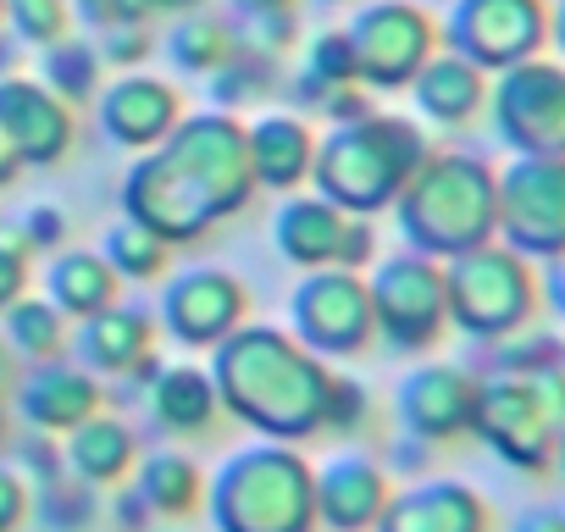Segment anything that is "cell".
I'll return each mask as SVG.
<instances>
[{
  "instance_id": "obj_26",
  "label": "cell",
  "mask_w": 565,
  "mask_h": 532,
  "mask_svg": "<svg viewBox=\"0 0 565 532\" xmlns=\"http://www.w3.org/2000/svg\"><path fill=\"white\" fill-rule=\"evenodd\" d=\"M134 455H139V438H134V427L122 422V416H84L73 433H67V444H62V460H67V471L78 477V482H122L128 477V466H134Z\"/></svg>"
},
{
  "instance_id": "obj_54",
  "label": "cell",
  "mask_w": 565,
  "mask_h": 532,
  "mask_svg": "<svg viewBox=\"0 0 565 532\" xmlns=\"http://www.w3.org/2000/svg\"><path fill=\"white\" fill-rule=\"evenodd\" d=\"M233 7H238V18H244V12H289L295 0H233Z\"/></svg>"
},
{
  "instance_id": "obj_40",
  "label": "cell",
  "mask_w": 565,
  "mask_h": 532,
  "mask_svg": "<svg viewBox=\"0 0 565 532\" xmlns=\"http://www.w3.org/2000/svg\"><path fill=\"white\" fill-rule=\"evenodd\" d=\"M29 244H23V233H0V311H7L12 300H23L29 295Z\"/></svg>"
},
{
  "instance_id": "obj_1",
  "label": "cell",
  "mask_w": 565,
  "mask_h": 532,
  "mask_svg": "<svg viewBox=\"0 0 565 532\" xmlns=\"http://www.w3.org/2000/svg\"><path fill=\"white\" fill-rule=\"evenodd\" d=\"M249 156L244 128L227 111L189 117L172 128L122 183V211L156 227L167 244H194L216 216H233L249 200Z\"/></svg>"
},
{
  "instance_id": "obj_4",
  "label": "cell",
  "mask_w": 565,
  "mask_h": 532,
  "mask_svg": "<svg viewBox=\"0 0 565 532\" xmlns=\"http://www.w3.org/2000/svg\"><path fill=\"white\" fill-rule=\"evenodd\" d=\"M433 139L411 123V117H361V123H333L328 139H317V161H311V183L322 200H333L339 211H383L394 205V194L411 183V172L427 161Z\"/></svg>"
},
{
  "instance_id": "obj_35",
  "label": "cell",
  "mask_w": 565,
  "mask_h": 532,
  "mask_svg": "<svg viewBox=\"0 0 565 532\" xmlns=\"http://www.w3.org/2000/svg\"><path fill=\"white\" fill-rule=\"evenodd\" d=\"M7 23L18 29V40L23 45H56L62 34H67V23H73V7L67 0H7Z\"/></svg>"
},
{
  "instance_id": "obj_8",
  "label": "cell",
  "mask_w": 565,
  "mask_h": 532,
  "mask_svg": "<svg viewBox=\"0 0 565 532\" xmlns=\"http://www.w3.org/2000/svg\"><path fill=\"white\" fill-rule=\"evenodd\" d=\"M372 295V322L383 333L388 350L399 355H422L444 339L449 328V306H444V266L422 249L388 255L377 273L366 278Z\"/></svg>"
},
{
  "instance_id": "obj_28",
  "label": "cell",
  "mask_w": 565,
  "mask_h": 532,
  "mask_svg": "<svg viewBox=\"0 0 565 532\" xmlns=\"http://www.w3.org/2000/svg\"><path fill=\"white\" fill-rule=\"evenodd\" d=\"M134 488L145 493V504H150L156 515H189V510L200 504L205 477H200V466H194L183 449H156V455L139 460Z\"/></svg>"
},
{
  "instance_id": "obj_20",
  "label": "cell",
  "mask_w": 565,
  "mask_h": 532,
  "mask_svg": "<svg viewBox=\"0 0 565 532\" xmlns=\"http://www.w3.org/2000/svg\"><path fill=\"white\" fill-rule=\"evenodd\" d=\"M100 123L117 145L128 150H150L172 134L178 123V89L150 78V73H122L117 84L100 89Z\"/></svg>"
},
{
  "instance_id": "obj_45",
  "label": "cell",
  "mask_w": 565,
  "mask_h": 532,
  "mask_svg": "<svg viewBox=\"0 0 565 532\" xmlns=\"http://www.w3.org/2000/svg\"><path fill=\"white\" fill-rule=\"evenodd\" d=\"M18 471H23V477H40V488H45V482H56V477L67 471V460H62V449L40 433V438H29V444L18 449Z\"/></svg>"
},
{
  "instance_id": "obj_21",
  "label": "cell",
  "mask_w": 565,
  "mask_h": 532,
  "mask_svg": "<svg viewBox=\"0 0 565 532\" xmlns=\"http://www.w3.org/2000/svg\"><path fill=\"white\" fill-rule=\"evenodd\" d=\"M244 156H249V178L260 189H277L289 194L311 178V161H317V134L311 123L289 117V111H260L249 128H244Z\"/></svg>"
},
{
  "instance_id": "obj_9",
  "label": "cell",
  "mask_w": 565,
  "mask_h": 532,
  "mask_svg": "<svg viewBox=\"0 0 565 532\" xmlns=\"http://www.w3.org/2000/svg\"><path fill=\"white\" fill-rule=\"evenodd\" d=\"M493 233L526 260L565 255V156H515L499 172Z\"/></svg>"
},
{
  "instance_id": "obj_59",
  "label": "cell",
  "mask_w": 565,
  "mask_h": 532,
  "mask_svg": "<svg viewBox=\"0 0 565 532\" xmlns=\"http://www.w3.org/2000/svg\"><path fill=\"white\" fill-rule=\"evenodd\" d=\"M7 62H12V56H7V45H0V67H7Z\"/></svg>"
},
{
  "instance_id": "obj_29",
  "label": "cell",
  "mask_w": 565,
  "mask_h": 532,
  "mask_svg": "<svg viewBox=\"0 0 565 532\" xmlns=\"http://www.w3.org/2000/svg\"><path fill=\"white\" fill-rule=\"evenodd\" d=\"M100 45H89V40H56V45H45V56H40V73H45V89H56L67 106H89L95 95H100Z\"/></svg>"
},
{
  "instance_id": "obj_34",
  "label": "cell",
  "mask_w": 565,
  "mask_h": 532,
  "mask_svg": "<svg viewBox=\"0 0 565 532\" xmlns=\"http://www.w3.org/2000/svg\"><path fill=\"white\" fill-rule=\"evenodd\" d=\"M559 344H565V339H554V333H543V328L526 322L521 333L493 339L488 372H543V366H559Z\"/></svg>"
},
{
  "instance_id": "obj_41",
  "label": "cell",
  "mask_w": 565,
  "mask_h": 532,
  "mask_svg": "<svg viewBox=\"0 0 565 532\" xmlns=\"http://www.w3.org/2000/svg\"><path fill=\"white\" fill-rule=\"evenodd\" d=\"M372 255H377V227L350 211V216H344V233H339V260H333V266H344V273H361V266H372Z\"/></svg>"
},
{
  "instance_id": "obj_33",
  "label": "cell",
  "mask_w": 565,
  "mask_h": 532,
  "mask_svg": "<svg viewBox=\"0 0 565 532\" xmlns=\"http://www.w3.org/2000/svg\"><path fill=\"white\" fill-rule=\"evenodd\" d=\"M205 78H211V100H222V106H244L255 89L266 95V84H271V56L238 45V51H233L216 73H205Z\"/></svg>"
},
{
  "instance_id": "obj_24",
  "label": "cell",
  "mask_w": 565,
  "mask_h": 532,
  "mask_svg": "<svg viewBox=\"0 0 565 532\" xmlns=\"http://www.w3.org/2000/svg\"><path fill=\"white\" fill-rule=\"evenodd\" d=\"M344 216L333 200L322 194H295V200H282L277 222H271V238L277 249L289 255L295 266H306V273H317V266H333L339 260V233H344Z\"/></svg>"
},
{
  "instance_id": "obj_52",
  "label": "cell",
  "mask_w": 565,
  "mask_h": 532,
  "mask_svg": "<svg viewBox=\"0 0 565 532\" xmlns=\"http://www.w3.org/2000/svg\"><path fill=\"white\" fill-rule=\"evenodd\" d=\"M18 172H23V156H18V145L7 139V128H0V189L18 183Z\"/></svg>"
},
{
  "instance_id": "obj_51",
  "label": "cell",
  "mask_w": 565,
  "mask_h": 532,
  "mask_svg": "<svg viewBox=\"0 0 565 532\" xmlns=\"http://www.w3.org/2000/svg\"><path fill=\"white\" fill-rule=\"evenodd\" d=\"M328 89H333V84H322V78H317L311 67H306V73L295 78V100H300L306 111H322V100H328Z\"/></svg>"
},
{
  "instance_id": "obj_30",
  "label": "cell",
  "mask_w": 565,
  "mask_h": 532,
  "mask_svg": "<svg viewBox=\"0 0 565 532\" xmlns=\"http://www.w3.org/2000/svg\"><path fill=\"white\" fill-rule=\"evenodd\" d=\"M7 344H12V355H29V361H56L62 350H67V317L51 306V300H12L7 311Z\"/></svg>"
},
{
  "instance_id": "obj_38",
  "label": "cell",
  "mask_w": 565,
  "mask_h": 532,
  "mask_svg": "<svg viewBox=\"0 0 565 532\" xmlns=\"http://www.w3.org/2000/svg\"><path fill=\"white\" fill-rule=\"evenodd\" d=\"M322 84H361L355 78V51H350V34L344 29H328L311 40V62H306Z\"/></svg>"
},
{
  "instance_id": "obj_7",
  "label": "cell",
  "mask_w": 565,
  "mask_h": 532,
  "mask_svg": "<svg viewBox=\"0 0 565 532\" xmlns=\"http://www.w3.org/2000/svg\"><path fill=\"white\" fill-rule=\"evenodd\" d=\"M444 306H449V322L466 339H477V344L510 339L537 311V273H532L526 255H515L510 244L488 238L477 249L449 255V266H444Z\"/></svg>"
},
{
  "instance_id": "obj_61",
  "label": "cell",
  "mask_w": 565,
  "mask_h": 532,
  "mask_svg": "<svg viewBox=\"0 0 565 532\" xmlns=\"http://www.w3.org/2000/svg\"><path fill=\"white\" fill-rule=\"evenodd\" d=\"M559 372H565V344H559Z\"/></svg>"
},
{
  "instance_id": "obj_36",
  "label": "cell",
  "mask_w": 565,
  "mask_h": 532,
  "mask_svg": "<svg viewBox=\"0 0 565 532\" xmlns=\"http://www.w3.org/2000/svg\"><path fill=\"white\" fill-rule=\"evenodd\" d=\"M89 515H95V488H89V482H78V477L62 471L56 482L40 488V521H45V526H56V532H78Z\"/></svg>"
},
{
  "instance_id": "obj_57",
  "label": "cell",
  "mask_w": 565,
  "mask_h": 532,
  "mask_svg": "<svg viewBox=\"0 0 565 532\" xmlns=\"http://www.w3.org/2000/svg\"><path fill=\"white\" fill-rule=\"evenodd\" d=\"M554 466L565 471V427H559V438H554Z\"/></svg>"
},
{
  "instance_id": "obj_27",
  "label": "cell",
  "mask_w": 565,
  "mask_h": 532,
  "mask_svg": "<svg viewBox=\"0 0 565 532\" xmlns=\"http://www.w3.org/2000/svg\"><path fill=\"white\" fill-rule=\"evenodd\" d=\"M145 400H150V411H156V422L167 433H205L216 422V411H222L211 372L205 366H183V361L178 366H161Z\"/></svg>"
},
{
  "instance_id": "obj_50",
  "label": "cell",
  "mask_w": 565,
  "mask_h": 532,
  "mask_svg": "<svg viewBox=\"0 0 565 532\" xmlns=\"http://www.w3.org/2000/svg\"><path fill=\"white\" fill-rule=\"evenodd\" d=\"M111 515H117L128 532H145V521H150L156 510L145 504V493H139V488H122V493H117V504H111Z\"/></svg>"
},
{
  "instance_id": "obj_16",
  "label": "cell",
  "mask_w": 565,
  "mask_h": 532,
  "mask_svg": "<svg viewBox=\"0 0 565 532\" xmlns=\"http://www.w3.org/2000/svg\"><path fill=\"white\" fill-rule=\"evenodd\" d=\"M0 128L18 145L23 167H51L73 145V106L40 78H0Z\"/></svg>"
},
{
  "instance_id": "obj_17",
  "label": "cell",
  "mask_w": 565,
  "mask_h": 532,
  "mask_svg": "<svg viewBox=\"0 0 565 532\" xmlns=\"http://www.w3.org/2000/svg\"><path fill=\"white\" fill-rule=\"evenodd\" d=\"M106 405V389L95 372H84L78 361H34V372L18 377V411L34 433H73L84 416H95Z\"/></svg>"
},
{
  "instance_id": "obj_23",
  "label": "cell",
  "mask_w": 565,
  "mask_h": 532,
  "mask_svg": "<svg viewBox=\"0 0 565 532\" xmlns=\"http://www.w3.org/2000/svg\"><path fill=\"white\" fill-rule=\"evenodd\" d=\"M411 95L433 128H466L488 106V73L455 51H433L422 62V73L411 78Z\"/></svg>"
},
{
  "instance_id": "obj_37",
  "label": "cell",
  "mask_w": 565,
  "mask_h": 532,
  "mask_svg": "<svg viewBox=\"0 0 565 532\" xmlns=\"http://www.w3.org/2000/svg\"><path fill=\"white\" fill-rule=\"evenodd\" d=\"M366 416H372V394H366V383L333 372V383H328V405H322V427H328V433H361Z\"/></svg>"
},
{
  "instance_id": "obj_42",
  "label": "cell",
  "mask_w": 565,
  "mask_h": 532,
  "mask_svg": "<svg viewBox=\"0 0 565 532\" xmlns=\"http://www.w3.org/2000/svg\"><path fill=\"white\" fill-rule=\"evenodd\" d=\"M67 7L100 34L117 29V23H150V12L139 7V0H67Z\"/></svg>"
},
{
  "instance_id": "obj_32",
  "label": "cell",
  "mask_w": 565,
  "mask_h": 532,
  "mask_svg": "<svg viewBox=\"0 0 565 532\" xmlns=\"http://www.w3.org/2000/svg\"><path fill=\"white\" fill-rule=\"evenodd\" d=\"M106 260H111V273L117 278H134V284H150V278H161L167 273V260H172V244L156 233V227H145V222H134V216H122L111 233H106V249H100Z\"/></svg>"
},
{
  "instance_id": "obj_46",
  "label": "cell",
  "mask_w": 565,
  "mask_h": 532,
  "mask_svg": "<svg viewBox=\"0 0 565 532\" xmlns=\"http://www.w3.org/2000/svg\"><path fill=\"white\" fill-rule=\"evenodd\" d=\"M29 515V477L18 466H0V532H18Z\"/></svg>"
},
{
  "instance_id": "obj_19",
  "label": "cell",
  "mask_w": 565,
  "mask_h": 532,
  "mask_svg": "<svg viewBox=\"0 0 565 532\" xmlns=\"http://www.w3.org/2000/svg\"><path fill=\"white\" fill-rule=\"evenodd\" d=\"M388 504V471L372 455H333L317 471V521L333 532H366L377 526Z\"/></svg>"
},
{
  "instance_id": "obj_39",
  "label": "cell",
  "mask_w": 565,
  "mask_h": 532,
  "mask_svg": "<svg viewBox=\"0 0 565 532\" xmlns=\"http://www.w3.org/2000/svg\"><path fill=\"white\" fill-rule=\"evenodd\" d=\"M150 51H156V40H150L145 23H117V29H106V40H100V62H106V67H122V73L145 67Z\"/></svg>"
},
{
  "instance_id": "obj_43",
  "label": "cell",
  "mask_w": 565,
  "mask_h": 532,
  "mask_svg": "<svg viewBox=\"0 0 565 532\" xmlns=\"http://www.w3.org/2000/svg\"><path fill=\"white\" fill-rule=\"evenodd\" d=\"M377 106H372V89L366 84H333L328 89V100H322V117L328 123H361V117H372Z\"/></svg>"
},
{
  "instance_id": "obj_49",
  "label": "cell",
  "mask_w": 565,
  "mask_h": 532,
  "mask_svg": "<svg viewBox=\"0 0 565 532\" xmlns=\"http://www.w3.org/2000/svg\"><path fill=\"white\" fill-rule=\"evenodd\" d=\"M537 300H548L554 317H565V255L543 260V278H537Z\"/></svg>"
},
{
  "instance_id": "obj_22",
  "label": "cell",
  "mask_w": 565,
  "mask_h": 532,
  "mask_svg": "<svg viewBox=\"0 0 565 532\" xmlns=\"http://www.w3.org/2000/svg\"><path fill=\"white\" fill-rule=\"evenodd\" d=\"M150 339H156V317L145 306H117L111 300L106 311H95V317L78 322V333L67 339V350H73V361L84 372L117 377V372H128L150 350Z\"/></svg>"
},
{
  "instance_id": "obj_60",
  "label": "cell",
  "mask_w": 565,
  "mask_h": 532,
  "mask_svg": "<svg viewBox=\"0 0 565 532\" xmlns=\"http://www.w3.org/2000/svg\"><path fill=\"white\" fill-rule=\"evenodd\" d=\"M0 23H7V0H0Z\"/></svg>"
},
{
  "instance_id": "obj_11",
  "label": "cell",
  "mask_w": 565,
  "mask_h": 532,
  "mask_svg": "<svg viewBox=\"0 0 565 532\" xmlns=\"http://www.w3.org/2000/svg\"><path fill=\"white\" fill-rule=\"evenodd\" d=\"M543 45H548L543 0H455V12L444 23V51L477 62L482 73L532 62Z\"/></svg>"
},
{
  "instance_id": "obj_53",
  "label": "cell",
  "mask_w": 565,
  "mask_h": 532,
  "mask_svg": "<svg viewBox=\"0 0 565 532\" xmlns=\"http://www.w3.org/2000/svg\"><path fill=\"white\" fill-rule=\"evenodd\" d=\"M18 383V355H12V344H7V333H0V394H7Z\"/></svg>"
},
{
  "instance_id": "obj_2",
  "label": "cell",
  "mask_w": 565,
  "mask_h": 532,
  "mask_svg": "<svg viewBox=\"0 0 565 532\" xmlns=\"http://www.w3.org/2000/svg\"><path fill=\"white\" fill-rule=\"evenodd\" d=\"M211 383H216V400L238 422H249L255 433H266L277 444H300V438L322 433V405H328L333 372L300 339L238 322L216 344Z\"/></svg>"
},
{
  "instance_id": "obj_25",
  "label": "cell",
  "mask_w": 565,
  "mask_h": 532,
  "mask_svg": "<svg viewBox=\"0 0 565 532\" xmlns=\"http://www.w3.org/2000/svg\"><path fill=\"white\" fill-rule=\"evenodd\" d=\"M117 284L122 278L111 273V260L100 249H56V260L45 266V300L73 322L106 311L117 300Z\"/></svg>"
},
{
  "instance_id": "obj_6",
  "label": "cell",
  "mask_w": 565,
  "mask_h": 532,
  "mask_svg": "<svg viewBox=\"0 0 565 532\" xmlns=\"http://www.w3.org/2000/svg\"><path fill=\"white\" fill-rule=\"evenodd\" d=\"M565 427V372H482L471 433L515 471H543L554 460V438Z\"/></svg>"
},
{
  "instance_id": "obj_10",
  "label": "cell",
  "mask_w": 565,
  "mask_h": 532,
  "mask_svg": "<svg viewBox=\"0 0 565 532\" xmlns=\"http://www.w3.org/2000/svg\"><path fill=\"white\" fill-rule=\"evenodd\" d=\"M350 51H355V78L366 89H405L422 62L438 51V29L411 0H377L350 18Z\"/></svg>"
},
{
  "instance_id": "obj_15",
  "label": "cell",
  "mask_w": 565,
  "mask_h": 532,
  "mask_svg": "<svg viewBox=\"0 0 565 532\" xmlns=\"http://www.w3.org/2000/svg\"><path fill=\"white\" fill-rule=\"evenodd\" d=\"M471 405H477V372L455 366V361H422L399 377L394 411L399 427L427 438V444H449L460 433H471Z\"/></svg>"
},
{
  "instance_id": "obj_13",
  "label": "cell",
  "mask_w": 565,
  "mask_h": 532,
  "mask_svg": "<svg viewBox=\"0 0 565 532\" xmlns=\"http://www.w3.org/2000/svg\"><path fill=\"white\" fill-rule=\"evenodd\" d=\"M289 311H295V333L311 355H355L377 333L366 278L344 273V266H317V273H306Z\"/></svg>"
},
{
  "instance_id": "obj_56",
  "label": "cell",
  "mask_w": 565,
  "mask_h": 532,
  "mask_svg": "<svg viewBox=\"0 0 565 532\" xmlns=\"http://www.w3.org/2000/svg\"><path fill=\"white\" fill-rule=\"evenodd\" d=\"M139 7H145V12H194L200 0H139Z\"/></svg>"
},
{
  "instance_id": "obj_55",
  "label": "cell",
  "mask_w": 565,
  "mask_h": 532,
  "mask_svg": "<svg viewBox=\"0 0 565 532\" xmlns=\"http://www.w3.org/2000/svg\"><path fill=\"white\" fill-rule=\"evenodd\" d=\"M548 40H554V51L565 56V0H559V7L548 12Z\"/></svg>"
},
{
  "instance_id": "obj_44",
  "label": "cell",
  "mask_w": 565,
  "mask_h": 532,
  "mask_svg": "<svg viewBox=\"0 0 565 532\" xmlns=\"http://www.w3.org/2000/svg\"><path fill=\"white\" fill-rule=\"evenodd\" d=\"M23 244L29 249H62V238H67V216L56 211V205H34L29 216H23Z\"/></svg>"
},
{
  "instance_id": "obj_5",
  "label": "cell",
  "mask_w": 565,
  "mask_h": 532,
  "mask_svg": "<svg viewBox=\"0 0 565 532\" xmlns=\"http://www.w3.org/2000/svg\"><path fill=\"white\" fill-rule=\"evenodd\" d=\"M216 532H311L317 521V471L289 444H249L227 455L211 482Z\"/></svg>"
},
{
  "instance_id": "obj_14",
  "label": "cell",
  "mask_w": 565,
  "mask_h": 532,
  "mask_svg": "<svg viewBox=\"0 0 565 532\" xmlns=\"http://www.w3.org/2000/svg\"><path fill=\"white\" fill-rule=\"evenodd\" d=\"M244 311H249L244 284L233 273H216V266H189L161 295V328L189 350L222 344L244 322Z\"/></svg>"
},
{
  "instance_id": "obj_58",
  "label": "cell",
  "mask_w": 565,
  "mask_h": 532,
  "mask_svg": "<svg viewBox=\"0 0 565 532\" xmlns=\"http://www.w3.org/2000/svg\"><path fill=\"white\" fill-rule=\"evenodd\" d=\"M0 444H7V405H0Z\"/></svg>"
},
{
  "instance_id": "obj_18",
  "label": "cell",
  "mask_w": 565,
  "mask_h": 532,
  "mask_svg": "<svg viewBox=\"0 0 565 532\" xmlns=\"http://www.w3.org/2000/svg\"><path fill=\"white\" fill-rule=\"evenodd\" d=\"M377 532H488V504L466 482L433 477V482L388 493Z\"/></svg>"
},
{
  "instance_id": "obj_31",
  "label": "cell",
  "mask_w": 565,
  "mask_h": 532,
  "mask_svg": "<svg viewBox=\"0 0 565 532\" xmlns=\"http://www.w3.org/2000/svg\"><path fill=\"white\" fill-rule=\"evenodd\" d=\"M167 51H172V62L183 73H216L238 51V34H233V23H222L211 12H183L172 40H167Z\"/></svg>"
},
{
  "instance_id": "obj_3",
  "label": "cell",
  "mask_w": 565,
  "mask_h": 532,
  "mask_svg": "<svg viewBox=\"0 0 565 532\" xmlns=\"http://www.w3.org/2000/svg\"><path fill=\"white\" fill-rule=\"evenodd\" d=\"M493 189L499 172L466 150H427L411 183L394 194V216L411 249L449 260L493 238Z\"/></svg>"
},
{
  "instance_id": "obj_12",
  "label": "cell",
  "mask_w": 565,
  "mask_h": 532,
  "mask_svg": "<svg viewBox=\"0 0 565 532\" xmlns=\"http://www.w3.org/2000/svg\"><path fill=\"white\" fill-rule=\"evenodd\" d=\"M493 100V128L515 156H565V67L559 62H515L504 67Z\"/></svg>"
},
{
  "instance_id": "obj_47",
  "label": "cell",
  "mask_w": 565,
  "mask_h": 532,
  "mask_svg": "<svg viewBox=\"0 0 565 532\" xmlns=\"http://www.w3.org/2000/svg\"><path fill=\"white\" fill-rule=\"evenodd\" d=\"M427 455H433V444H427V438L399 433V438H394V449H388V466H394L399 477H411V471H422V466H427Z\"/></svg>"
},
{
  "instance_id": "obj_48",
  "label": "cell",
  "mask_w": 565,
  "mask_h": 532,
  "mask_svg": "<svg viewBox=\"0 0 565 532\" xmlns=\"http://www.w3.org/2000/svg\"><path fill=\"white\" fill-rule=\"evenodd\" d=\"M510 532H565V504H526Z\"/></svg>"
}]
</instances>
